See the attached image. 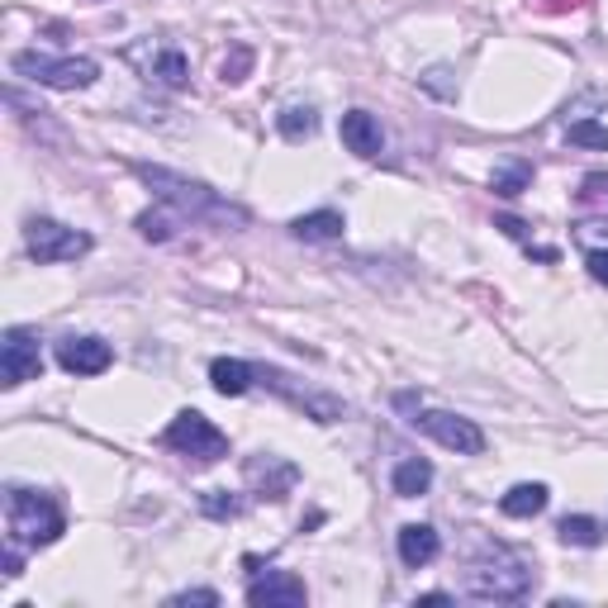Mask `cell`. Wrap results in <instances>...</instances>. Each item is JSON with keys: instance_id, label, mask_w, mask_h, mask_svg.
<instances>
[{"instance_id": "17", "label": "cell", "mask_w": 608, "mask_h": 608, "mask_svg": "<svg viewBox=\"0 0 608 608\" xmlns=\"http://www.w3.org/2000/svg\"><path fill=\"white\" fill-rule=\"evenodd\" d=\"M428 486H432V466L424 456H404V462L390 470V490L400 494V500H418V494H428Z\"/></svg>"}, {"instance_id": "12", "label": "cell", "mask_w": 608, "mask_h": 608, "mask_svg": "<svg viewBox=\"0 0 608 608\" xmlns=\"http://www.w3.org/2000/svg\"><path fill=\"white\" fill-rule=\"evenodd\" d=\"M243 476H247V486H253L262 500H285L295 486H300V466H290L285 456H247V466H243Z\"/></svg>"}, {"instance_id": "31", "label": "cell", "mask_w": 608, "mask_h": 608, "mask_svg": "<svg viewBox=\"0 0 608 608\" xmlns=\"http://www.w3.org/2000/svg\"><path fill=\"white\" fill-rule=\"evenodd\" d=\"M5 575H10V580H20V575H24V556H20V542H10V547H5Z\"/></svg>"}, {"instance_id": "16", "label": "cell", "mask_w": 608, "mask_h": 608, "mask_svg": "<svg viewBox=\"0 0 608 608\" xmlns=\"http://www.w3.org/2000/svg\"><path fill=\"white\" fill-rule=\"evenodd\" d=\"M209 380H215V390H219V394H229V400H238V394H247V390H253L257 366L238 362V357H215V362H209Z\"/></svg>"}, {"instance_id": "11", "label": "cell", "mask_w": 608, "mask_h": 608, "mask_svg": "<svg viewBox=\"0 0 608 608\" xmlns=\"http://www.w3.org/2000/svg\"><path fill=\"white\" fill-rule=\"evenodd\" d=\"M109 362H115V347L95 338V333H67L57 342V366L67 376H105Z\"/></svg>"}, {"instance_id": "10", "label": "cell", "mask_w": 608, "mask_h": 608, "mask_svg": "<svg viewBox=\"0 0 608 608\" xmlns=\"http://www.w3.org/2000/svg\"><path fill=\"white\" fill-rule=\"evenodd\" d=\"M129 62L143 72L147 81L167 86V91H181V86L191 81V62H185V53H181V48H171V43L143 39V43L129 48Z\"/></svg>"}, {"instance_id": "25", "label": "cell", "mask_w": 608, "mask_h": 608, "mask_svg": "<svg viewBox=\"0 0 608 608\" xmlns=\"http://www.w3.org/2000/svg\"><path fill=\"white\" fill-rule=\"evenodd\" d=\"M575 147H604L608 153V124H594V119H575L570 124V133H566Z\"/></svg>"}, {"instance_id": "24", "label": "cell", "mask_w": 608, "mask_h": 608, "mask_svg": "<svg viewBox=\"0 0 608 608\" xmlns=\"http://www.w3.org/2000/svg\"><path fill=\"white\" fill-rule=\"evenodd\" d=\"M528 185H532V167L528 163L494 167V191H500V195H523Z\"/></svg>"}, {"instance_id": "19", "label": "cell", "mask_w": 608, "mask_h": 608, "mask_svg": "<svg viewBox=\"0 0 608 608\" xmlns=\"http://www.w3.org/2000/svg\"><path fill=\"white\" fill-rule=\"evenodd\" d=\"M547 500H552V494H547L542 480H523V486H514V490L504 494L500 508H504L508 518H538L542 508H547Z\"/></svg>"}, {"instance_id": "29", "label": "cell", "mask_w": 608, "mask_h": 608, "mask_svg": "<svg viewBox=\"0 0 608 608\" xmlns=\"http://www.w3.org/2000/svg\"><path fill=\"white\" fill-rule=\"evenodd\" d=\"M494 229H504L508 238H518V243H528V223L523 219H514V215H500L494 219Z\"/></svg>"}, {"instance_id": "15", "label": "cell", "mask_w": 608, "mask_h": 608, "mask_svg": "<svg viewBox=\"0 0 608 608\" xmlns=\"http://www.w3.org/2000/svg\"><path fill=\"white\" fill-rule=\"evenodd\" d=\"M342 143H347V153H357V157H380L386 133H380L376 115H366V109H347L342 115Z\"/></svg>"}, {"instance_id": "3", "label": "cell", "mask_w": 608, "mask_h": 608, "mask_svg": "<svg viewBox=\"0 0 608 608\" xmlns=\"http://www.w3.org/2000/svg\"><path fill=\"white\" fill-rule=\"evenodd\" d=\"M5 528H10V542H20V547H53L62 532H67V518H62V508L43 490L10 486L5 490Z\"/></svg>"}, {"instance_id": "6", "label": "cell", "mask_w": 608, "mask_h": 608, "mask_svg": "<svg viewBox=\"0 0 608 608\" xmlns=\"http://www.w3.org/2000/svg\"><path fill=\"white\" fill-rule=\"evenodd\" d=\"M257 380H262V386H267L271 394H281L285 404H295L305 418H314V424H342V418H347V404L338 400V394L305 386V380L285 376L281 366H257Z\"/></svg>"}, {"instance_id": "7", "label": "cell", "mask_w": 608, "mask_h": 608, "mask_svg": "<svg viewBox=\"0 0 608 608\" xmlns=\"http://www.w3.org/2000/svg\"><path fill=\"white\" fill-rule=\"evenodd\" d=\"M24 243H29V257L39 267L77 262V257L91 253V233L67 229V223H57V219H29L24 223Z\"/></svg>"}, {"instance_id": "27", "label": "cell", "mask_w": 608, "mask_h": 608, "mask_svg": "<svg viewBox=\"0 0 608 608\" xmlns=\"http://www.w3.org/2000/svg\"><path fill=\"white\" fill-rule=\"evenodd\" d=\"M580 205H604L608 209V177L604 171H590V177L580 181Z\"/></svg>"}, {"instance_id": "18", "label": "cell", "mask_w": 608, "mask_h": 608, "mask_svg": "<svg viewBox=\"0 0 608 608\" xmlns=\"http://www.w3.org/2000/svg\"><path fill=\"white\" fill-rule=\"evenodd\" d=\"M342 215L338 209H314V215H300L290 223V233L295 238H305V243H333V238H342Z\"/></svg>"}, {"instance_id": "8", "label": "cell", "mask_w": 608, "mask_h": 608, "mask_svg": "<svg viewBox=\"0 0 608 608\" xmlns=\"http://www.w3.org/2000/svg\"><path fill=\"white\" fill-rule=\"evenodd\" d=\"M409 424H414L418 432H428L432 442L447 447V452H456V456H480L486 452V432L470 424V418H462V414H447V409H414Z\"/></svg>"}, {"instance_id": "28", "label": "cell", "mask_w": 608, "mask_h": 608, "mask_svg": "<svg viewBox=\"0 0 608 608\" xmlns=\"http://www.w3.org/2000/svg\"><path fill=\"white\" fill-rule=\"evenodd\" d=\"M167 604H209V608H215L219 604V590H181V594H171V599Z\"/></svg>"}, {"instance_id": "5", "label": "cell", "mask_w": 608, "mask_h": 608, "mask_svg": "<svg viewBox=\"0 0 608 608\" xmlns=\"http://www.w3.org/2000/svg\"><path fill=\"white\" fill-rule=\"evenodd\" d=\"M171 452H181L185 462H200V466H215L229 456V438L209 424V418L200 414V409H181L177 418H171L167 438H163Z\"/></svg>"}, {"instance_id": "22", "label": "cell", "mask_w": 608, "mask_h": 608, "mask_svg": "<svg viewBox=\"0 0 608 608\" xmlns=\"http://www.w3.org/2000/svg\"><path fill=\"white\" fill-rule=\"evenodd\" d=\"M177 215H181V209H147V215H139V233H143V238L147 243H167L171 238V233H177Z\"/></svg>"}, {"instance_id": "14", "label": "cell", "mask_w": 608, "mask_h": 608, "mask_svg": "<svg viewBox=\"0 0 608 608\" xmlns=\"http://www.w3.org/2000/svg\"><path fill=\"white\" fill-rule=\"evenodd\" d=\"M394 547H400V561L409 570H424V566L438 561L442 538H438V528H432V523H404L400 538H394Z\"/></svg>"}, {"instance_id": "9", "label": "cell", "mask_w": 608, "mask_h": 608, "mask_svg": "<svg viewBox=\"0 0 608 608\" xmlns=\"http://www.w3.org/2000/svg\"><path fill=\"white\" fill-rule=\"evenodd\" d=\"M43 376V347L34 328H5L0 338V386L20 390L24 380H39Z\"/></svg>"}, {"instance_id": "23", "label": "cell", "mask_w": 608, "mask_h": 608, "mask_svg": "<svg viewBox=\"0 0 608 608\" xmlns=\"http://www.w3.org/2000/svg\"><path fill=\"white\" fill-rule=\"evenodd\" d=\"M200 508H205V518H215V523H229V518L243 514V500H233L229 490H205Z\"/></svg>"}, {"instance_id": "33", "label": "cell", "mask_w": 608, "mask_h": 608, "mask_svg": "<svg viewBox=\"0 0 608 608\" xmlns=\"http://www.w3.org/2000/svg\"><path fill=\"white\" fill-rule=\"evenodd\" d=\"M547 5H575V0H547Z\"/></svg>"}, {"instance_id": "30", "label": "cell", "mask_w": 608, "mask_h": 608, "mask_svg": "<svg viewBox=\"0 0 608 608\" xmlns=\"http://www.w3.org/2000/svg\"><path fill=\"white\" fill-rule=\"evenodd\" d=\"M590 276L599 285H608V247H594L590 253Z\"/></svg>"}, {"instance_id": "1", "label": "cell", "mask_w": 608, "mask_h": 608, "mask_svg": "<svg viewBox=\"0 0 608 608\" xmlns=\"http://www.w3.org/2000/svg\"><path fill=\"white\" fill-rule=\"evenodd\" d=\"M133 177H139L163 205L181 209V215H191L195 223H215V229H247V209L233 205V200H223V195L209 191L205 181H191V177H181V171L147 167V163L133 167Z\"/></svg>"}, {"instance_id": "2", "label": "cell", "mask_w": 608, "mask_h": 608, "mask_svg": "<svg viewBox=\"0 0 608 608\" xmlns=\"http://www.w3.org/2000/svg\"><path fill=\"white\" fill-rule=\"evenodd\" d=\"M466 594L470 599H486V604H518L532 594V566L508 547H490L480 561H470Z\"/></svg>"}, {"instance_id": "20", "label": "cell", "mask_w": 608, "mask_h": 608, "mask_svg": "<svg viewBox=\"0 0 608 608\" xmlns=\"http://www.w3.org/2000/svg\"><path fill=\"white\" fill-rule=\"evenodd\" d=\"M276 129H281L285 143L314 139V133H319V109H314V105H285L281 115H276Z\"/></svg>"}, {"instance_id": "13", "label": "cell", "mask_w": 608, "mask_h": 608, "mask_svg": "<svg viewBox=\"0 0 608 608\" xmlns=\"http://www.w3.org/2000/svg\"><path fill=\"white\" fill-rule=\"evenodd\" d=\"M305 599H309L305 580L290 575V570H267V575H257L247 585V604L253 608H300Z\"/></svg>"}, {"instance_id": "26", "label": "cell", "mask_w": 608, "mask_h": 608, "mask_svg": "<svg viewBox=\"0 0 608 608\" xmlns=\"http://www.w3.org/2000/svg\"><path fill=\"white\" fill-rule=\"evenodd\" d=\"M247 72H253V48H247V43H238V48H233V53L229 57H223V67H219V77L223 81H243L247 77Z\"/></svg>"}, {"instance_id": "4", "label": "cell", "mask_w": 608, "mask_h": 608, "mask_svg": "<svg viewBox=\"0 0 608 608\" xmlns=\"http://www.w3.org/2000/svg\"><path fill=\"white\" fill-rule=\"evenodd\" d=\"M15 77H29L34 86H53V91H86L95 86L101 67L91 57H48V53H15L10 57Z\"/></svg>"}, {"instance_id": "21", "label": "cell", "mask_w": 608, "mask_h": 608, "mask_svg": "<svg viewBox=\"0 0 608 608\" xmlns=\"http://www.w3.org/2000/svg\"><path fill=\"white\" fill-rule=\"evenodd\" d=\"M556 532H561L566 547H599L604 542V523L590 514H566L561 523H556Z\"/></svg>"}, {"instance_id": "32", "label": "cell", "mask_w": 608, "mask_h": 608, "mask_svg": "<svg viewBox=\"0 0 608 608\" xmlns=\"http://www.w3.org/2000/svg\"><path fill=\"white\" fill-rule=\"evenodd\" d=\"M442 77H447V67H432V72H428V77H424V86H428V91H432V95H456V91H452V86H447Z\"/></svg>"}]
</instances>
